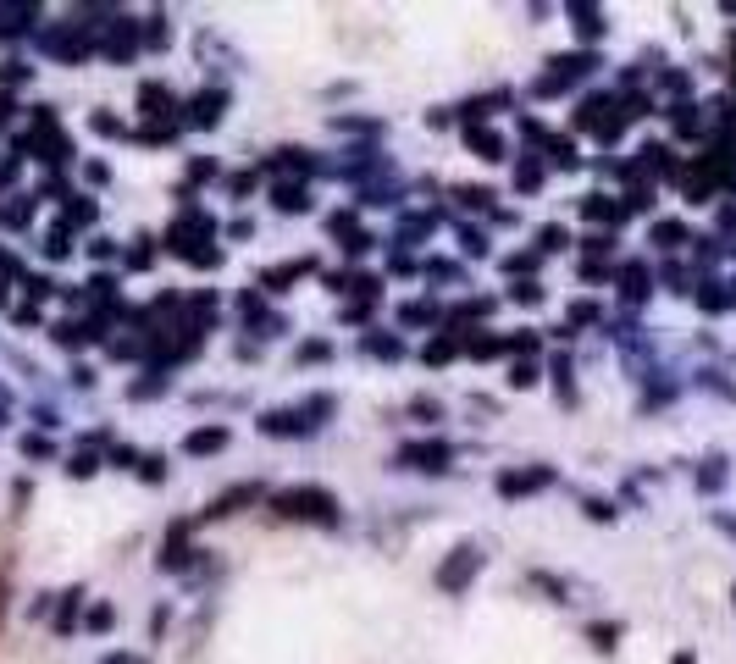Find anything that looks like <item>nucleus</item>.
Returning <instances> with one entry per match:
<instances>
[{"instance_id": "1", "label": "nucleus", "mask_w": 736, "mask_h": 664, "mask_svg": "<svg viewBox=\"0 0 736 664\" xmlns=\"http://www.w3.org/2000/svg\"><path fill=\"white\" fill-rule=\"evenodd\" d=\"M272 510L283 521H316V526H333L338 521V498L327 487H288V493L272 498Z\"/></svg>"}, {"instance_id": "2", "label": "nucleus", "mask_w": 736, "mask_h": 664, "mask_svg": "<svg viewBox=\"0 0 736 664\" xmlns=\"http://www.w3.org/2000/svg\"><path fill=\"white\" fill-rule=\"evenodd\" d=\"M482 565H487L482 543H460V548H449V559H443V565H438V593L460 598L465 587H471V581L482 576Z\"/></svg>"}, {"instance_id": "3", "label": "nucleus", "mask_w": 736, "mask_h": 664, "mask_svg": "<svg viewBox=\"0 0 736 664\" xmlns=\"http://www.w3.org/2000/svg\"><path fill=\"white\" fill-rule=\"evenodd\" d=\"M244 504H261V482H238V487H227L222 498H211V504H205L200 521H233V515L244 510Z\"/></svg>"}, {"instance_id": "4", "label": "nucleus", "mask_w": 736, "mask_h": 664, "mask_svg": "<svg viewBox=\"0 0 736 664\" xmlns=\"http://www.w3.org/2000/svg\"><path fill=\"white\" fill-rule=\"evenodd\" d=\"M399 465H410V471H449V443H404Z\"/></svg>"}, {"instance_id": "5", "label": "nucleus", "mask_w": 736, "mask_h": 664, "mask_svg": "<svg viewBox=\"0 0 736 664\" xmlns=\"http://www.w3.org/2000/svg\"><path fill=\"white\" fill-rule=\"evenodd\" d=\"M222 111H227L222 89H205V95L189 100V122H194V128H216V122H222Z\"/></svg>"}, {"instance_id": "6", "label": "nucleus", "mask_w": 736, "mask_h": 664, "mask_svg": "<svg viewBox=\"0 0 736 664\" xmlns=\"http://www.w3.org/2000/svg\"><path fill=\"white\" fill-rule=\"evenodd\" d=\"M227 449V427H194L189 438H183V454H194V460H205V454H222Z\"/></svg>"}, {"instance_id": "7", "label": "nucleus", "mask_w": 736, "mask_h": 664, "mask_svg": "<svg viewBox=\"0 0 736 664\" xmlns=\"http://www.w3.org/2000/svg\"><path fill=\"white\" fill-rule=\"evenodd\" d=\"M139 111H144V117H172V111H178V95H172L167 83H144V89H139Z\"/></svg>"}, {"instance_id": "8", "label": "nucleus", "mask_w": 736, "mask_h": 664, "mask_svg": "<svg viewBox=\"0 0 736 664\" xmlns=\"http://www.w3.org/2000/svg\"><path fill=\"white\" fill-rule=\"evenodd\" d=\"M543 482H548L543 465H537V471H504V476H499V493H504V498H521V493H537Z\"/></svg>"}, {"instance_id": "9", "label": "nucleus", "mask_w": 736, "mask_h": 664, "mask_svg": "<svg viewBox=\"0 0 736 664\" xmlns=\"http://www.w3.org/2000/svg\"><path fill=\"white\" fill-rule=\"evenodd\" d=\"M272 200H277V211H288V216L310 211V189H305V183H277Z\"/></svg>"}, {"instance_id": "10", "label": "nucleus", "mask_w": 736, "mask_h": 664, "mask_svg": "<svg viewBox=\"0 0 736 664\" xmlns=\"http://www.w3.org/2000/svg\"><path fill=\"white\" fill-rule=\"evenodd\" d=\"M465 144H471L482 161H504V139L493 128H471V133H465Z\"/></svg>"}, {"instance_id": "11", "label": "nucleus", "mask_w": 736, "mask_h": 664, "mask_svg": "<svg viewBox=\"0 0 736 664\" xmlns=\"http://www.w3.org/2000/svg\"><path fill=\"white\" fill-rule=\"evenodd\" d=\"M78 604H84V587H67V593H61V615H56V631H61V637L78 626V620H72V615H78Z\"/></svg>"}, {"instance_id": "12", "label": "nucleus", "mask_w": 736, "mask_h": 664, "mask_svg": "<svg viewBox=\"0 0 736 664\" xmlns=\"http://www.w3.org/2000/svg\"><path fill=\"white\" fill-rule=\"evenodd\" d=\"M133 45H139V39H133V28H117V34L106 39V56H111V61H128Z\"/></svg>"}, {"instance_id": "13", "label": "nucleus", "mask_w": 736, "mask_h": 664, "mask_svg": "<svg viewBox=\"0 0 736 664\" xmlns=\"http://www.w3.org/2000/svg\"><path fill=\"white\" fill-rule=\"evenodd\" d=\"M310 272V261H288V266H277V272H266L261 283L266 288H283V283H294V277H305Z\"/></svg>"}, {"instance_id": "14", "label": "nucleus", "mask_w": 736, "mask_h": 664, "mask_svg": "<svg viewBox=\"0 0 736 664\" xmlns=\"http://www.w3.org/2000/svg\"><path fill=\"white\" fill-rule=\"evenodd\" d=\"M454 355H460L454 338H432V344H427V366H443V360H454Z\"/></svg>"}, {"instance_id": "15", "label": "nucleus", "mask_w": 736, "mask_h": 664, "mask_svg": "<svg viewBox=\"0 0 736 664\" xmlns=\"http://www.w3.org/2000/svg\"><path fill=\"white\" fill-rule=\"evenodd\" d=\"M465 349H471L476 360H493V355H504V349H510V344H504V338H471V344H465Z\"/></svg>"}, {"instance_id": "16", "label": "nucleus", "mask_w": 736, "mask_h": 664, "mask_svg": "<svg viewBox=\"0 0 736 664\" xmlns=\"http://www.w3.org/2000/svg\"><path fill=\"white\" fill-rule=\"evenodd\" d=\"M537 183H543V166H537V161H521V172H515V189H537Z\"/></svg>"}, {"instance_id": "17", "label": "nucleus", "mask_w": 736, "mask_h": 664, "mask_svg": "<svg viewBox=\"0 0 736 664\" xmlns=\"http://www.w3.org/2000/svg\"><path fill=\"white\" fill-rule=\"evenodd\" d=\"M532 382H537V366H532V360H515V366H510V388H532Z\"/></svg>"}, {"instance_id": "18", "label": "nucleus", "mask_w": 736, "mask_h": 664, "mask_svg": "<svg viewBox=\"0 0 736 664\" xmlns=\"http://www.w3.org/2000/svg\"><path fill=\"white\" fill-rule=\"evenodd\" d=\"M67 227H50V238H45V255H50V261H61V255H67Z\"/></svg>"}, {"instance_id": "19", "label": "nucleus", "mask_w": 736, "mask_h": 664, "mask_svg": "<svg viewBox=\"0 0 736 664\" xmlns=\"http://www.w3.org/2000/svg\"><path fill=\"white\" fill-rule=\"evenodd\" d=\"M111 620H117V615H111V604H95V609L84 615V626H89V631H111Z\"/></svg>"}, {"instance_id": "20", "label": "nucleus", "mask_w": 736, "mask_h": 664, "mask_svg": "<svg viewBox=\"0 0 736 664\" xmlns=\"http://www.w3.org/2000/svg\"><path fill=\"white\" fill-rule=\"evenodd\" d=\"M366 349H371V355H382V360H399V355H404V344H399V338H371Z\"/></svg>"}, {"instance_id": "21", "label": "nucleus", "mask_w": 736, "mask_h": 664, "mask_svg": "<svg viewBox=\"0 0 736 664\" xmlns=\"http://www.w3.org/2000/svg\"><path fill=\"white\" fill-rule=\"evenodd\" d=\"M510 299H515V305H537L543 288H537V283H510Z\"/></svg>"}, {"instance_id": "22", "label": "nucleus", "mask_w": 736, "mask_h": 664, "mask_svg": "<svg viewBox=\"0 0 736 664\" xmlns=\"http://www.w3.org/2000/svg\"><path fill=\"white\" fill-rule=\"evenodd\" d=\"M0 222H6V227H23V222H28V205H23V194H17V200L6 205V211H0Z\"/></svg>"}, {"instance_id": "23", "label": "nucleus", "mask_w": 736, "mask_h": 664, "mask_svg": "<svg viewBox=\"0 0 736 664\" xmlns=\"http://www.w3.org/2000/svg\"><path fill=\"white\" fill-rule=\"evenodd\" d=\"M95 471H100L95 454H72V465H67V476H95Z\"/></svg>"}, {"instance_id": "24", "label": "nucleus", "mask_w": 736, "mask_h": 664, "mask_svg": "<svg viewBox=\"0 0 736 664\" xmlns=\"http://www.w3.org/2000/svg\"><path fill=\"white\" fill-rule=\"evenodd\" d=\"M161 465H167V460H161V454H144L139 476H144V482H161V476H167V471H161Z\"/></svg>"}, {"instance_id": "25", "label": "nucleus", "mask_w": 736, "mask_h": 664, "mask_svg": "<svg viewBox=\"0 0 736 664\" xmlns=\"http://www.w3.org/2000/svg\"><path fill=\"white\" fill-rule=\"evenodd\" d=\"M410 415H421V421H443V404H432V399H416V404H410Z\"/></svg>"}, {"instance_id": "26", "label": "nucleus", "mask_w": 736, "mask_h": 664, "mask_svg": "<svg viewBox=\"0 0 736 664\" xmlns=\"http://www.w3.org/2000/svg\"><path fill=\"white\" fill-rule=\"evenodd\" d=\"M23 454H28V460H50V443L34 432V438H23Z\"/></svg>"}, {"instance_id": "27", "label": "nucleus", "mask_w": 736, "mask_h": 664, "mask_svg": "<svg viewBox=\"0 0 736 664\" xmlns=\"http://www.w3.org/2000/svg\"><path fill=\"white\" fill-rule=\"evenodd\" d=\"M327 355H333L327 344H305V349H299V366H305V360H327Z\"/></svg>"}, {"instance_id": "28", "label": "nucleus", "mask_w": 736, "mask_h": 664, "mask_svg": "<svg viewBox=\"0 0 736 664\" xmlns=\"http://www.w3.org/2000/svg\"><path fill=\"white\" fill-rule=\"evenodd\" d=\"M615 637H620L615 626H593V642H598V648H615Z\"/></svg>"}, {"instance_id": "29", "label": "nucleus", "mask_w": 736, "mask_h": 664, "mask_svg": "<svg viewBox=\"0 0 736 664\" xmlns=\"http://www.w3.org/2000/svg\"><path fill=\"white\" fill-rule=\"evenodd\" d=\"M460 200H465V205H487L493 194H487V189H460Z\"/></svg>"}, {"instance_id": "30", "label": "nucleus", "mask_w": 736, "mask_h": 664, "mask_svg": "<svg viewBox=\"0 0 736 664\" xmlns=\"http://www.w3.org/2000/svg\"><path fill=\"white\" fill-rule=\"evenodd\" d=\"M106 664H144V659H133V653H111Z\"/></svg>"}, {"instance_id": "31", "label": "nucleus", "mask_w": 736, "mask_h": 664, "mask_svg": "<svg viewBox=\"0 0 736 664\" xmlns=\"http://www.w3.org/2000/svg\"><path fill=\"white\" fill-rule=\"evenodd\" d=\"M12 117V95H0V122Z\"/></svg>"}, {"instance_id": "32", "label": "nucleus", "mask_w": 736, "mask_h": 664, "mask_svg": "<svg viewBox=\"0 0 736 664\" xmlns=\"http://www.w3.org/2000/svg\"><path fill=\"white\" fill-rule=\"evenodd\" d=\"M0 615H6V576H0Z\"/></svg>"}, {"instance_id": "33", "label": "nucleus", "mask_w": 736, "mask_h": 664, "mask_svg": "<svg viewBox=\"0 0 736 664\" xmlns=\"http://www.w3.org/2000/svg\"><path fill=\"white\" fill-rule=\"evenodd\" d=\"M0 299H6V288H0Z\"/></svg>"}]
</instances>
